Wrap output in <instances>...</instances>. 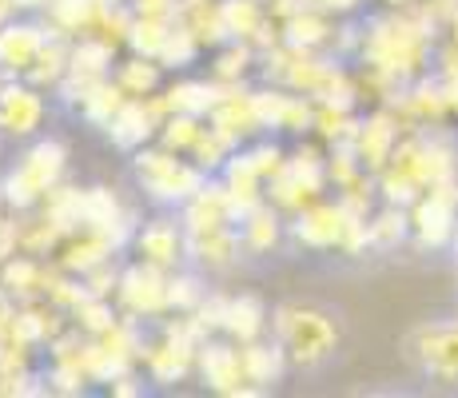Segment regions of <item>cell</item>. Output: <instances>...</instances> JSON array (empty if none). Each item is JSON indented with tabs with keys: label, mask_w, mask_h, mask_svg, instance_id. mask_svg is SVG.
<instances>
[{
	"label": "cell",
	"mask_w": 458,
	"mask_h": 398,
	"mask_svg": "<svg viewBox=\"0 0 458 398\" xmlns=\"http://www.w3.org/2000/svg\"><path fill=\"white\" fill-rule=\"evenodd\" d=\"M120 271H124V263H120V255H112L108 263H100V267H92V271H88V275H84V287H88V295L112 299V295H116Z\"/></svg>",
	"instance_id": "cell-44"
},
{
	"label": "cell",
	"mask_w": 458,
	"mask_h": 398,
	"mask_svg": "<svg viewBox=\"0 0 458 398\" xmlns=\"http://www.w3.org/2000/svg\"><path fill=\"white\" fill-rule=\"evenodd\" d=\"M124 100H128V96H124V88H120L116 84V80H104V84H96L92 88V92H88L84 96V100H81V108H76V116H81L84 123H88V128H108V123H112V116H116V112L120 108H124Z\"/></svg>",
	"instance_id": "cell-38"
},
{
	"label": "cell",
	"mask_w": 458,
	"mask_h": 398,
	"mask_svg": "<svg viewBox=\"0 0 458 398\" xmlns=\"http://www.w3.org/2000/svg\"><path fill=\"white\" fill-rule=\"evenodd\" d=\"M367 235H371V251H399L403 243H411V216L407 207L383 203L367 216Z\"/></svg>",
	"instance_id": "cell-33"
},
{
	"label": "cell",
	"mask_w": 458,
	"mask_h": 398,
	"mask_svg": "<svg viewBox=\"0 0 458 398\" xmlns=\"http://www.w3.org/2000/svg\"><path fill=\"white\" fill-rule=\"evenodd\" d=\"M438 40H443V24L435 21V13L422 0L411 8H386V13L363 21L355 64L378 68L399 84H411V80L430 72Z\"/></svg>",
	"instance_id": "cell-1"
},
{
	"label": "cell",
	"mask_w": 458,
	"mask_h": 398,
	"mask_svg": "<svg viewBox=\"0 0 458 398\" xmlns=\"http://www.w3.org/2000/svg\"><path fill=\"white\" fill-rule=\"evenodd\" d=\"M131 180L156 211H180L211 175L191 164V156L167 152L164 144H144L131 152Z\"/></svg>",
	"instance_id": "cell-4"
},
{
	"label": "cell",
	"mask_w": 458,
	"mask_h": 398,
	"mask_svg": "<svg viewBox=\"0 0 458 398\" xmlns=\"http://www.w3.org/2000/svg\"><path fill=\"white\" fill-rule=\"evenodd\" d=\"M40 211L64 235L81 232V227H84V188H81V183H68V180L56 183V188H52L48 196L40 199Z\"/></svg>",
	"instance_id": "cell-34"
},
{
	"label": "cell",
	"mask_w": 458,
	"mask_h": 398,
	"mask_svg": "<svg viewBox=\"0 0 458 398\" xmlns=\"http://www.w3.org/2000/svg\"><path fill=\"white\" fill-rule=\"evenodd\" d=\"M64 180H68V148L56 136H37L0 172V207L13 211V216L37 211L40 199Z\"/></svg>",
	"instance_id": "cell-3"
},
{
	"label": "cell",
	"mask_w": 458,
	"mask_h": 398,
	"mask_svg": "<svg viewBox=\"0 0 458 398\" xmlns=\"http://www.w3.org/2000/svg\"><path fill=\"white\" fill-rule=\"evenodd\" d=\"M196 343H183L167 331L148 334L144 343V359H140V370L152 386H175L183 378L196 375Z\"/></svg>",
	"instance_id": "cell-19"
},
{
	"label": "cell",
	"mask_w": 458,
	"mask_h": 398,
	"mask_svg": "<svg viewBox=\"0 0 458 398\" xmlns=\"http://www.w3.org/2000/svg\"><path fill=\"white\" fill-rule=\"evenodd\" d=\"M167 116H172V112H167L164 92L136 96V100H124V108L112 116V123L104 128V136H108L112 148H120V152L131 156V152H140L144 144H156V136H160Z\"/></svg>",
	"instance_id": "cell-14"
},
{
	"label": "cell",
	"mask_w": 458,
	"mask_h": 398,
	"mask_svg": "<svg viewBox=\"0 0 458 398\" xmlns=\"http://www.w3.org/2000/svg\"><path fill=\"white\" fill-rule=\"evenodd\" d=\"M52 259H40V255H8L0 263V287H8L16 295V303H29V299H44V283H48Z\"/></svg>",
	"instance_id": "cell-28"
},
{
	"label": "cell",
	"mask_w": 458,
	"mask_h": 398,
	"mask_svg": "<svg viewBox=\"0 0 458 398\" xmlns=\"http://www.w3.org/2000/svg\"><path fill=\"white\" fill-rule=\"evenodd\" d=\"M48 24L40 16H13L0 29V80H24L48 44Z\"/></svg>",
	"instance_id": "cell-17"
},
{
	"label": "cell",
	"mask_w": 458,
	"mask_h": 398,
	"mask_svg": "<svg viewBox=\"0 0 458 398\" xmlns=\"http://www.w3.org/2000/svg\"><path fill=\"white\" fill-rule=\"evenodd\" d=\"M403 120L394 108H386V104H375V108H367L363 116H359V128H355V140H351V148H355V156L363 159V167L371 175H378L386 164H391L394 148H399L403 140Z\"/></svg>",
	"instance_id": "cell-15"
},
{
	"label": "cell",
	"mask_w": 458,
	"mask_h": 398,
	"mask_svg": "<svg viewBox=\"0 0 458 398\" xmlns=\"http://www.w3.org/2000/svg\"><path fill=\"white\" fill-rule=\"evenodd\" d=\"M240 355H243V375H248V383L267 394H271V386H279L287 378V370H292L287 351L279 347L271 334H263V339H255V343H243Z\"/></svg>",
	"instance_id": "cell-27"
},
{
	"label": "cell",
	"mask_w": 458,
	"mask_h": 398,
	"mask_svg": "<svg viewBox=\"0 0 458 398\" xmlns=\"http://www.w3.org/2000/svg\"><path fill=\"white\" fill-rule=\"evenodd\" d=\"M13 4H16V16H44V8L52 0H13Z\"/></svg>",
	"instance_id": "cell-48"
},
{
	"label": "cell",
	"mask_w": 458,
	"mask_h": 398,
	"mask_svg": "<svg viewBox=\"0 0 458 398\" xmlns=\"http://www.w3.org/2000/svg\"><path fill=\"white\" fill-rule=\"evenodd\" d=\"M16 239H21V251L24 255L52 259V255H56V247H60V239H64V232H60V227L37 207V211H24V216H16Z\"/></svg>",
	"instance_id": "cell-35"
},
{
	"label": "cell",
	"mask_w": 458,
	"mask_h": 398,
	"mask_svg": "<svg viewBox=\"0 0 458 398\" xmlns=\"http://www.w3.org/2000/svg\"><path fill=\"white\" fill-rule=\"evenodd\" d=\"M172 24L175 21H160V16H136V21H131V32H128V52L160 60V48H164L167 32H172Z\"/></svg>",
	"instance_id": "cell-43"
},
{
	"label": "cell",
	"mask_w": 458,
	"mask_h": 398,
	"mask_svg": "<svg viewBox=\"0 0 458 398\" xmlns=\"http://www.w3.org/2000/svg\"><path fill=\"white\" fill-rule=\"evenodd\" d=\"M167 275H172V271H160V267H152V263H140V259L124 263L116 295H112L120 315H131V318H140V323H160V318L172 315V303H167Z\"/></svg>",
	"instance_id": "cell-9"
},
{
	"label": "cell",
	"mask_w": 458,
	"mask_h": 398,
	"mask_svg": "<svg viewBox=\"0 0 458 398\" xmlns=\"http://www.w3.org/2000/svg\"><path fill=\"white\" fill-rule=\"evenodd\" d=\"M271 339L287 351L292 370H319L339 355V318L315 303H279L271 311Z\"/></svg>",
	"instance_id": "cell-2"
},
{
	"label": "cell",
	"mask_w": 458,
	"mask_h": 398,
	"mask_svg": "<svg viewBox=\"0 0 458 398\" xmlns=\"http://www.w3.org/2000/svg\"><path fill=\"white\" fill-rule=\"evenodd\" d=\"M386 8H411V4H419V0H383Z\"/></svg>",
	"instance_id": "cell-50"
},
{
	"label": "cell",
	"mask_w": 458,
	"mask_h": 398,
	"mask_svg": "<svg viewBox=\"0 0 458 398\" xmlns=\"http://www.w3.org/2000/svg\"><path fill=\"white\" fill-rule=\"evenodd\" d=\"M13 16H16V4H13V0H0V29H4Z\"/></svg>",
	"instance_id": "cell-49"
},
{
	"label": "cell",
	"mask_w": 458,
	"mask_h": 398,
	"mask_svg": "<svg viewBox=\"0 0 458 398\" xmlns=\"http://www.w3.org/2000/svg\"><path fill=\"white\" fill-rule=\"evenodd\" d=\"M303 4H311V8H323V13H331V16H359L363 13V4L367 0H303Z\"/></svg>",
	"instance_id": "cell-46"
},
{
	"label": "cell",
	"mask_w": 458,
	"mask_h": 398,
	"mask_svg": "<svg viewBox=\"0 0 458 398\" xmlns=\"http://www.w3.org/2000/svg\"><path fill=\"white\" fill-rule=\"evenodd\" d=\"M108 0H52L44 8L40 21L48 24L52 37H64V40H81V37H92L100 16L108 13Z\"/></svg>",
	"instance_id": "cell-25"
},
{
	"label": "cell",
	"mask_w": 458,
	"mask_h": 398,
	"mask_svg": "<svg viewBox=\"0 0 458 398\" xmlns=\"http://www.w3.org/2000/svg\"><path fill=\"white\" fill-rule=\"evenodd\" d=\"M112 255H120V247L112 243V239H104L100 232H92V227H81V232H72V235L60 239L52 263H56L60 271H68V275L84 279L88 271L100 267V263H108Z\"/></svg>",
	"instance_id": "cell-22"
},
{
	"label": "cell",
	"mask_w": 458,
	"mask_h": 398,
	"mask_svg": "<svg viewBox=\"0 0 458 398\" xmlns=\"http://www.w3.org/2000/svg\"><path fill=\"white\" fill-rule=\"evenodd\" d=\"M263 4H267V13H271V16H276V21H279V24H284V21H287V16H295V13H299V8H303V0H263Z\"/></svg>",
	"instance_id": "cell-47"
},
{
	"label": "cell",
	"mask_w": 458,
	"mask_h": 398,
	"mask_svg": "<svg viewBox=\"0 0 458 398\" xmlns=\"http://www.w3.org/2000/svg\"><path fill=\"white\" fill-rule=\"evenodd\" d=\"M243 259V243H240V227H211V232H188V263L204 275H224L235 271Z\"/></svg>",
	"instance_id": "cell-20"
},
{
	"label": "cell",
	"mask_w": 458,
	"mask_h": 398,
	"mask_svg": "<svg viewBox=\"0 0 458 398\" xmlns=\"http://www.w3.org/2000/svg\"><path fill=\"white\" fill-rule=\"evenodd\" d=\"M68 318H72V326H76L81 334H88V339H100V334L120 318V307H116V299L84 295L81 303H76L72 311H68Z\"/></svg>",
	"instance_id": "cell-39"
},
{
	"label": "cell",
	"mask_w": 458,
	"mask_h": 398,
	"mask_svg": "<svg viewBox=\"0 0 458 398\" xmlns=\"http://www.w3.org/2000/svg\"><path fill=\"white\" fill-rule=\"evenodd\" d=\"M411 216V247L419 251H451L458 247V180L422 191L407 207Z\"/></svg>",
	"instance_id": "cell-5"
},
{
	"label": "cell",
	"mask_w": 458,
	"mask_h": 398,
	"mask_svg": "<svg viewBox=\"0 0 458 398\" xmlns=\"http://www.w3.org/2000/svg\"><path fill=\"white\" fill-rule=\"evenodd\" d=\"M219 334H227L232 343H255L263 339V334H271V311L267 303H263L259 295H251V291H240V295H227L224 303V326H219Z\"/></svg>",
	"instance_id": "cell-23"
},
{
	"label": "cell",
	"mask_w": 458,
	"mask_h": 398,
	"mask_svg": "<svg viewBox=\"0 0 458 398\" xmlns=\"http://www.w3.org/2000/svg\"><path fill=\"white\" fill-rule=\"evenodd\" d=\"M196 375H199V383L219 398H259V394H267V391H259V386L248 383L240 343H232L227 334H208V339L199 343Z\"/></svg>",
	"instance_id": "cell-7"
},
{
	"label": "cell",
	"mask_w": 458,
	"mask_h": 398,
	"mask_svg": "<svg viewBox=\"0 0 458 398\" xmlns=\"http://www.w3.org/2000/svg\"><path fill=\"white\" fill-rule=\"evenodd\" d=\"M120 60V48H112L108 40L100 37H81L72 40V56H68V76L60 80V88L52 96H56L64 108H81V100L88 92H92L96 84H104V80L112 76V68H116Z\"/></svg>",
	"instance_id": "cell-10"
},
{
	"label": "cell",
	"mask_w": 458,
	"mask_h": 398,
	"mask_svg": "<svg viewBox=\"0 0 458 398\" xmlns=\"http://www.w3.org/2000/svg\"><path fill=\"white\" fill-rule=\"evenodd\" d=\"M208 123L216 131H224V136L240 148L267 136L263 120H259V104H255V84H224V96L216 100Z\"/></svg>",
	"instance_id": "cell-18"
},
{
	"label": "cell",
	"mask_w": 458,
	"mask_h": 398,
	"mask_svg": "<svg viewBox=\"0 0 458 398\" xmlns=\"http://www.w3.org/2000/svg\"><path fill=\"white\" fill-rule=\"evenodd\" d=\"M199 56H204V44H199L180 21H175L172 32H167V40H164V48H160L164 72H188L191 64H199Z\"/></svg>",
	"instance_id": "cell-40"
},
{
	"label": "cell",
	"mask_w": 458,
	"mask_h": 398,
	"mask_svg": "<svg viewBox=\"0 0 458 398\" xmlns=\"http://www.w3.org/2000/svg\"><path fill=\"white\" fill-rule=\"evenodd\" d=\"M84 227H92V232H100L104 239H112L120 251H128L131 235H136V227H140V216L131 203H124V196H120L116 188L92 183V188H84Z\"/></svg>",
	"instance_id": "cell-16"
},
{
	"label": "cell",
	"mask_w": 458,
	"mask_h": 398,
	"mask_svg": "<svg viewBox=\"0 0 458 398\" xmlns=\"http://www.w3.org/2000/svg\"><path fill=\"white\" fill-rule=\"evenodd\" d=\"M255 104H259V120L267 136H292L303 140L311 136V120H315V100L303 92H292L284 84H255Z\"/></svg>",
	"instance_id": "cell-13"
},
{
	"label": "cell",
	"mask_w": 458,
	"mask_h": 398,
	"mask_svg": "<svg viewBox=\"0 0 458 398\" xmlns=\"http://www.w3.org/2000/svg\"><path fill=\"white\" fill-rule=\"evenodd\" d=\"M164 64L152 56H136V52H128V56L116 60V68H112V80H116L120 88H124L128 100H136V96H156L164 92Z\"/></svg>",
	"instance_id": "cell-32"
},
{
	"label": "cell",
	"mask_w": 458,
	"mask_h": 398,
	"mask_svg": "<svg viewBox=\"0 0 458 398\" xmlns=\"http://www.w3.org/2000/svg\"><path fill=\"white\" fill-rule=\"evenodd\" d=\"M343 232H347V207L327 196L311 199L295 216H287V243L299 247V251H315V255L339 251Z\"/></svg>",
	"instance_id": "cell-11"
},
{
	"label": "cell",
	"mask_w": 458,
	"mask_h": 398,
	"mask_svg": "<svg viewBox=\"0 0 458 398\" xmlns=\"http://www.w3.org/2000/svg\"><path fill=\"white\" fill-rule=\"evenodd\" d=\"M48 123V92L29 80H0V140L29 144Z\"/></svg>",
	"instance_id": "cell-12"
},
{
	"label": "cell",
	"mask_w": 458,
	"mask_h": 398,
	"mask_svg": "<svg viewBox=\"0 0 458 398\" xmlns=\"http://www.w3.org/2000/svg\"><path fill=\"white\" fill-rule=\"evenodd\" d=\"M235 227H240L243 255H251V259H267V255H276L287 243V216L267 199L255 203L251 211H243L235 219Z\"/></svg>",
	"instance_id": "cell-21"
},
{
	"label": "cell",
	"mask_w": 458,
	"mask_h": 398,
	"mask_svg": "<svg viewBox=\"0 0 458 398\" xmlns=\"http://www.w3.org/2000/svg\"><path fill=\"white\" fill-rule=\"evenodd\" d=\"M180 219L188 232H211V227H227L235 224V207H232V196H227L224 180L211 175L204 188L196 191L188 203L180 207Z\"/></svg>",
	"instance_id": "cell-24"
},
{
	"label": "cell",
	"mask_w": 458,
	"mask_h": 398,
	"mask_svg": "<svg viewBox=\"0 0 458 398\" xmlns=\"http://www.w3.org/2000/svg\"><path fill=\"white\" fill-rule=\"evenodd\" d=\"M128 251L131 259L152 263L160 271L188 267V227H183L180 211H156L152 219H140Z\"/></svg>",
	"instance_id": "cell-8"
},
{
	"label": "cell",
	"mask_w": 458,
	"mask_h": 398,
	"mask_svg": "<svg viewBox=\"0 0 458 398\" xmlns=\"http://www.w3.org/2000/svg\"><path fill=\"white\" fill-rule=\"evenodd\" d=\"M0 359H4V334H0Z\"/></svg>",
	"instance_id": "cell-51"
},
{
	"label": "cell",
	"mask_w": 458,
	"mask_h": 398,
	"mask_svg": "<svg viewBox=\"0 0 458 398\" xmlns=\"http://www.w3.org/2000/svg\"><path fill=\"white\" fill-rule=\"evenodd\" d=\"M407 359L430 383L458 386V315L419 323L407 334Z\"/></svg>",
	"instance_id": "cell-6"
},
{
	"label": "cell",
	"mask_w": 458,
	"mask_h": 398,
	"mask_svg": "<svg viewBox=\"0 0 458 398\" xmlns=\"http://www.w3.org/2000/svg\"><path fill=\"white\" fill-rule=\"evenodd\" d=\"M284 40L307 52H335V37H339V16L323 13V8L303 4L295 16H287L284 24Z\"/></svg>",
	"instance_id": "cell-26"
},
{
	"label": "cell",
	"mask_w": 458,
	"mask_h": 398,
	"mask_svg": "<svg viewBox=\"0 0 458 398\" xmlns=\"http://www.w3.org/2000/svg\"><path fill=\"white\" fill-rule=\"evenodd\" d=\"M224 96V84L216 80H196V76H175L172 84H164V100L167 112H183V116H211L216 100Z\"/></svg>",
	"instance_id": "cell-29"
},
{
	"label": "cell",
	"mask_w": 458,
	"mask_h": 398,
	"mask_svg": "<svg viewBox=\"0 0 458 398\" xmlns=\"http://www.w3.org/2000/svg\"><path fill=\"white\" fill-rule=\"evenodd\" d=\"M359 116H363V108H335V104H315L311 136L319 140L323 148L351 144V140H355V128H359Z\"/></svg>",
	"instance_id": "cell-36"
},
{
	"label": "cell",
	"mask_w": 458,
	"mask_h": 398,
	"mask_svg": "<svg viewBox=\"0 0 458 398\" xmlns=\"http://www.w3.org/2000/svg\"><path fill=\"white\" fill-rule=\"evenodd\" d=\"M208 76L216 84H251L259 76V52L248 40H224L219 48H211Z\"/></svg>",
	"instance_id": "cell-30"
},
{
	"label": "cell",
	"mask_w": 458,
	"mask_h": 398,
	"mask_svg": "<svg viewBox=\"0 0 458 398\" xmlns=\"http://www.w3.org/2000/svg\"><path fill=\"white\" fill-rule=\"evenodd\" d=\"M136 16H160V21H175L180 0H128Z\"/></svg>",
	"instance_id": "cell-45"
},
{
	"label": "cell",
	"mask_w": 458,
	"mask_h": 398,
	"mask_svg": "<svg viewBox=\"0 0 458 398\" xmlns=\"http://www.w3.org/2000/svg\"><path fill=\"white\" fill-rule=\"evenodd\" d=\"M204 128H208L204 116H183V112H172V116L164 120V128H160V136H156V144H164L167 152L188 156L191 148H196V140L204 136Z\"/></svg>",
	"instance_id": "cell-41"
},
{
	"label": "cell",
	"mask_w": 458,
	"mask_h": 398,
	"mask_svg": "<svg viewBox=\"0 0 458 398\" xmlns=\"http://www.w3.org/2000/svg\"><path fill=\"white\" fill-rule=\"evenodd\" d=\"M175 21H180L183 29L191 32V37L204 44V52L219 48V44L227 40L224 0H180V13H175Z\"/></svg>",
	"instance_id": "cell-31"
},
{
	"label": "cell",
	"mask_w": 458,
	"mask_h": 398,
	"mask_svg": "<svg viewBox=\"0 0 458 398\" xmlns=\"http://www.w3.org/2000/svg\"><path fill=\"white\" fill-rule=\"evenodd\" d=\"M68 56H72V40L48 37L44 52L37 56V64H32V72L24 76V80H29V84H37V88H44V92L52 96L60 88V80L68 76Z\"/></svg>",
	"instance_id": "cell-37"
},
{
	"label": "cell",
	"mask_w": 458,
	"mask_h": 398,
	"mask_svg": "<svg viewBox=\"0 0 458 398\" xmlns=\"http://www.w3.org/2000/svg\"><path fill=\"white\" fill-rule=\"evenodd\" d=\"M235 148H240V144H232V140H227L224 131H216V128H211V123H208V128H204V136L196 140V148H191L188 156H191V164H196V167H204L208 175H219V172H224V164H227V159H232Z\"/></svg>",
	"instance_id": "cell-42"
}]
</instances>
